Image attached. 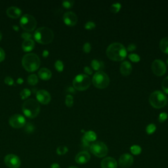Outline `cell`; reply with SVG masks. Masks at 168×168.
<instances>
[{
    "label": "cell",
    "instance_id": "cell-42",
    "mask_svg": "<svg viewBox=\"0 0 168 168\" xmlns=\"http://www.w3.org/2000/svg\"><path fill=\"white\" fill-rule=\"evenodd\" d=\"M137 49V46L135 44H129L128 47H127V51H129V52H132V51L136 50Z\"/></svg>",
    "mask_w": 168,
    "mask_h": 168
},
{
    "label": "cell",
    "instance_id": "cell-35",
    "mask_svg": "<svg viewBox=\"0 0 168 168\" xmlns=\"http://www.w3.org/2000/svg\"><path fill=\"white\" fill-rule=\"evenodd\" d=\"M25 126V128H24V130L28 133H31L34 131V126L33 125L30 124V123H28V124H26L24 125Z\"/></svg>",
    "mask_w": 168,
    "mask_h": 168
},
{
    "label": "cell",
    "instance_id": "cell-50",
    "mask_svg": "<svg viewBox=\"0 0 168 168\" xmlns=\"http://www.w3.org/2000/svg\"><path fill=\"white\" fill-rule=\"evenodd\" d=\"M68 168H78V167H74V166H71V167H69Z\"/></svg>",
    "mask_w": 168,
    "mask_h": 168
},
{
    "label": "cell",
    "instance_id": "cell-19",
    "mask_svg": "<svg viewBox=\"0 0 168 168\" xmlns=\"http://www.w3.org/2000/svg\"><path fill=\"white\" fill-rule=\"evenodd\" d=\"M21 10L16 7H11L7 10V15H8L9 17L12 18V19H17V18L21 17Z\"/></svg>",
    "mask_w": 168,
    "mask_h": 168
},
{
    "label": "cell",
    "instance_id": "cell-25",
    "mask_svg": "<svg viewBox=\"0 0 168 168\" xmlns=\"http://www.w3.org/2000/svg\"><path fill=\"white\" fill-rule=\"evenodd\" d=\"M130 151L133 155H139V154L141 153L142 149H141V147L139 146V145H133L130 148Z\"/></svg>",
    "mask_w": 168,
    "mask_h": 168
},
{
    "label": "cell",
    "instance_id": "cell-29",
    "mask_svg": "<svg viewBox=\"0 0 168 168\" xmlns=\"http://www.w3.org/2000/svg\"><path fill=\"white\" fill-rule=\"evenodd\" d=\"M156 127L155 125L154 124H150L147 125L146 128V131L149 135H152V134H153L154 132L156 131Z\"/></svg>",
    "mask_w": 168,
    "mask_h": 168
},
{
    "label": "cell",
    "instance_id": "cell-12",
    "mask_svg": "<svg viewBox=\"0 0 168 168\" xmlns=\"http://www.w3.org/2000/svg\"><path fill=\"white\" fill-rule=\"evenodd\" d=\"M9 124L13 128L19 129L26 125V120L23 116L20 114H15L9 118Z\"/></svg>",
    "mask_w": 168,
    "mask_h": 168
},
{
    "label": "cell",
    "instance_id": "cell-30",
    "mask_svg": "<svg viewBox=\"0 0 168 168\" xmlns=\"http://www.w3.org/2000/svg\"><path fill=\"white\" fill-rule=\"evenodd\" d=\"M55 66L56 70H57L58 72H62L64 70V64L63 62L60 60H58L55 62Z\"/></svg>",
    "mask_w": 168,
    "mask_h": 168
},
{
    "label": "cell",
    "instance_id": "cell-45",
    "mask_svg": "<svg viewBox=\"0 0 168 168\" xmlns=\"http://www.w3.org/2000/svg\"><path fill=\"white\" fill-rule=\"evenodd\" d=\"M22 37L24 38V40H25V39H30L31 35L29 34L28 33H22Z\"/></svg>",
    "mask_w": 168,
    "mask_h": 168
},
{
    "label": "cell",
    "instance_id": "cell-31",
    "mask_svg": "<svg viewBox=\"0 0 168 168\" xmlns=\"http://www.w3.org/2000/svg\"><path fill=\"white\" fill-rule=\"evenodd\" d=\"M66 105L68 107H72L74 104V98L71 95H68L66 97L65 99Z\"/></svg>",
    "mask_w": 168,
    "mask_h": 168
},
{
    "label": "cell",
    "instance_id": "cell-2",
    "mask_svg": "<svg viewBox=\"0 0 168 168\" xmlns=\"http://www.w3.org/2000/svg\"><path fill=\"white\" fill-rule=\"evenodd\" d=\"M35 41L41 44H49L54 39V33L50 28L41 27L37 29L34 33Z\"/></svg>",
    "mask_w": 168,
    "mask_h": 168
},
{
    "label": "cell",
    "instance_id": "cell-36",
    "mask_svg": "<svg viewBox=\"0 0 168 168\" xmlns=\"http://www.w3.org/2000/svg\"><path fill=\"white\" fill-rule=\"evenodd\" d=\"M162 87L163 91H164L165 93L168 94V76L164 78V80H163Z\"/></svg>",
    "mask_w": 168,
    "mask_h": 168
},
{
    "label": "cell",
    "instance_id": "cell-20",
    "mask_svg": "<svg viewBox=\"0 0 168 168\" xmlns=\"http://www.w3.org/2000/svg\"><path fill=\"white\" fill-rule=\"evenodd\" d=\"M38 76L41 80H49L51 79V76H52V73L49 69L46 68H42L41 69H40L39 72H38Z\"/></svg>",
    "mask_w": 168,
    "mask_h": 168
},
{
    "label": "cell",
    "instance_id": "cell-5",
    "mask_svg": "<svg viewBox=\"0 0 168 168\" xmlns=\"http://www.w3.org/2000/svg\"><path fill=\"white\" fill-rule=\"evenodd\" d=\"M149 102L154 108H162L167 104V99L165 94L160 91H155L149 98Z\"/></svg>",
    "mask_w": 168,
    "mask_h": 168
},
{
    "label": "cell",
    "instance_id": "cell-10",
    "mask_svg": "<svg viewBox=\"0 0 168 168\" xmlns=\"http://www.w3.org/2000/svg\"><path fill=\"white\" fill-rule=\"evenodd\" d=\"M152 70L154 74L158 76H163L166 72V65L162 60L156 59L152 64Z\"/></svg>",
    "mask_w": 168,
    "mask_h": 168
},
{
    "label": "cell",
    "instance_id": "cell-51",
    "mask_svg": "<svg viewBox=\"0 0 168 168\" xmlns=\"http://www.w3.org/2000/svg\"><path fill=\"white\" fill-rule=\"evenodd\" d=\"M167 64H168V59H167Z\"/></svg>",
    "mask_w": 168,
    "mask_h": 168
},
{
    "label": "cell",
    "instance_id": "cell-32",
    "mask_svg": "<svg viewBox=\"0 0 168 168\" xmlns=\"http://www.w3.org/2000/svg\"><path fill=\"white\" fill-rule=\"evenodd\" d=\"M31 91L28 89H24L21 92V97L22 99L24 100L27 98L30 95Z\"/></svg>",
    "mask_w": 168,
    "mask_h": 168
},
{
    "label": "cell",
    "instance_id": "cell-13",
    "mask_svg": "<svg viewBox=\"0 0 168 168\" xmlns=\"http://www.w3.org/2000/svg\"><path fill=\"white\" fill-rule=\"evenodd\" d=\"M63 21L68 26H75L78 22V17L74 13L68 11L64 14Z\"/></svg>",
    "mask_w": 168,
    "mask_h": 168
},
{
    "label": "cell",
    "instance_id": "cell-17",
    "mask_svg": "<svg viewBox=\"0 0 168 168\" xmlns=\"http://www.w3.org/2000/svg\"><path fill=\"white\" fill-rule=\"evenodd\" d=\"M100 165L102 168H117L118 163L114 158L107 157L101 161Z\"/></svg>",
    "mask_w": 168,
    "mask_h": 168
},
{
    "label": "cell",
    "instance_id": "cell-1",
    "mask_svg": "<svg viewBox=\"0 0 168 168\" xmlns=\"http://www.w3.org/2000/svg\"><path fill=\"white\" fill-rule=\"evenodd\" d=\"M106 53L107 57L114 61H122L127 57V49L124 45L118 42L110 45Z\"/></svg>",
    "mask_w": 168,
    "mask_h": 168
},
{
    "label": "cell",
    "instance_id": "cell-48",
    "mask_svg": "<svg viewBox=\"0 0 168 168\" xmlns=\"http://www.w3.org/2000/svg\"><path fill=\"white\" fill-rule=\"evenodd\" d=\"M49 53V52H48V51H44V57H48V54H49V53Z\"/></svg>",
    "mask_w": 168,
    "mask_h": 168
},
{
    "label": "cell",
    "instance_id": "cell-9",
    "mask_svg": "<svg viewBox=\"0 0 168 168\" xmlns=\"http://www.w3.org/2000/svg\"><path fill=\"white\" fill-rule=\"evenodd\" d=\"M89 150L93 155L98 158H102L108 154V147L104 143L95 142L91 145Z\"/></svg>",
    "mask_w": 168,
    "mask_h": 168
},
{
    "label": "cell",
    "instance_id": "cell-14",
    "mask_svg": "<svg viewBox=\"0 0 168 168\" xmlns=\"http://www.w3.org/2000/svg\"><path fill=\"white\" fill-rule=\"evenodd\" d=\"M37 101L43 104H48L51 101V97L50 93L46 90H39L36 93Z\"/></svg>",
    "mask_w": 168,
    "mask_h": 168
},
{
    "label": "cell",
    "instance_id": "cell-4",
    "mask_svg": "<svg viewBox=\"0 0 168 168\" xmlns=\"http://www.w3.org/2000/svg\"><path fill=\"white\" fill-rule=\"evenodd\" d=\"M22 63L26 70L32 72L39 68L40 66V59L39 57L34 53H28L22 58Z\"/></svg>",
    "mask_w": 168,
    "mask_h": 168
},
{
    "label": "cell",
    "instance_id": "cell-47",
    "mask_svg": "<svg viewBox=\"0 0 168 168\" xmlns=\"http://www.w3.org/2000/svg\"><path fill=\"white\" fill-rule=\"evenodd\" d=\"M17 82H18V84H22V83H23V80H22V78H19V79H18V80H17Z\"/></svg>",
    "mask_w": 168,
    "mask_h": 168
},
{
    "label": "cell",
    "instance_id": "cell-37",
    "mask_svg": "<svg viewBox=\"0 0 168 168\" xmlns=\"http://www.w3.org/2000/svg\"><path fill=\"white\" fill-rule=\"evenodd\" d=\"M74 1L72 0H69V1H64L62 2V6L66 9H70L73 7Z\"/></svg>",
    "mask_w": 168,
    "mask_h": 168
},
{
    "label": "cell",
    "instance_id": "cell-7",
    "mask_svg": "<svg viewBox=\"0 0 168 168\" xmlns=\"http://www.w3.org/2000/svg\"><path fill=\"white\" fill-rule=\"evenodd\" d=\"M92 82L93 86L98 89H105L108 86L110 79L108 76L103 71H99L94 74Z\"/></svg>",
    "mask_w": 168,
    "mask_h": 168
},
{
    "label": "cell",
    "instance_id": "cell-11",
    "mask_svg": "<svg viewBox=\"0 0 168 168\" xmlns=\"http://www.w3.org/2000/svg\"><path fill=\"white\" fill-rule=\"evenodd\" d=\"M5 165L9 168H19L21 165L20 158L15 154H7L4 158Z\"/></svg>",
    "mask_w": 168,
    "mask_h": 168
},
{
    "label": "cell",
    "instance_id": "cell-16",
    "mask_svg": "<svg viewBox=\"0 0 168 168\" xmlns=\"http://www.w3.org/2000/svg\"><path fill=\"white\" fill-rule=\"evenodd\" d=\"M91 156L87 151H82L76 156L75 161L78 164H84L90 160Z\"/></svg>",
    "mask_w": 168,
    "mask_h": 168
},
{
    "label": "cell",
    "instance_id": "cell-38",
    "mask_svg": "<svg viewBox=\"0 0 168 168\" xmlns=\"http://www.w3.org/2000/svg\"><path fill=\"white\" fill-rule=\"evenodd\" d=\"M84 27L86 30H92L96 27V24L93 21H89L86 22Z\"/></svg>",
    "mask_w": 168,
    "mask_h": 168
},
{
    "label": "cell",
    "instance_id": "cell-21",
    "mask_svg": "<svg viewBox=\"0 0 168 168\" xmlns=\"http://www.w3.org/2000/svg\"><path fill=\"white\" fill-rule=\"evenodd\" d=\"M35 44L32 39H25L22 44V48L25 52H30L34 48Z\"/></svg>",
    "mask_w": 168,
    "mask_h": 168
},
{
    "label": "cell",
    "instance_id": "cell-44",
    "mask_svg": "<svg viewBox=\"0 0 168 168\" xmlns=\"http://www.w3.org/2000/svg\"><path fill=\"white\" fill-rule=\"evenodd\" d=\"M5 51H3V49L0 48V62H2L4 59H5Z\"/></svg>",
    "mask_w": 168,
    "mask_h": 168
},
{
    "label": "cell",
    "instance_id": "cell-52",
    "mask_svg": "<svg viewBox=\"0 0 168 168\" xmlns=\"http://www.w3.org/2000/svg\"><path fill=\"white\" fill-rule=\"evenodd\" d=\"M167 101H168V100H167Z\"/></svg>",
    "mask_w": 168,
    "mask_h": 168
},
{
    "label": "cell",
    "instance_id": "cell-49",
    "mask_svg": "<svg viewBox=\"0 0 168 168\" xmlns=\"http://www.w3.org/2000/svg\"><path fill=\"white\" fill-rule=\"evenodd\" d=\"M1 37H2V34H1V32H0V41H1Z\"/></svg>",
    "mask_w": 168,
    "mask_h": 168
},
{
    "label": "cell",
    "instance_id": "cell-24",
    "mask_svg": "<svg viewBox=\"0 0 168 168\" xmlns=\"http://www.w3.org/2000/svg\"><path fill=\"white\" fill-rule=\"evenodd\" d=\"M83 137L89 143L93 142V141H95L96 139H97V135L93 131H88L86 132Z\"/></svg>",
    "mask_w": 168,
    "mask_h": 168
},
{
    "label": "cell",
    "instance_id": "cell-26",
    "mask_svg": "<svg viewBox=\"0 0 168 168\" xmlns=\"http://www.w3.org/2000/svg\"><path fill=\"white\" fill-rule=\"evenodd\" d=\"M28 82L30 85H32V86H34V85L37 84L38 82V78L36 75L35 74H32L30 75L28 78Z\"/></svg>",
    "mask_w": 168,
    "mask_h": 168
},
{
    "label": "cell",
    "instance_id": "cell-34",
    "mask_svg": "<svg viewBox=\"0 0 168 168\" xmlns=\"http://www.w3.org/2000/svg\"><path fill=\"white\" fill-rule=\"evenodd\" d=\"M128 57L129 59L133 62H138L141 60L139 56L137 54H135V53H131V54L129 55Z\"/></svg>",
    "mask_w": 168,
    "mask_h": 168
},
{
    "label": "cell",
    "instance_id": "cell-41",
    "mask_svg": "<svg viewBox=\"0 0 168 168\" xmlns=\"http://www.w3.org/2000/svg\"><path fill=\"white\" fill-rule=\"evenodd\" d=\"M5 83L6 84H7L8 86H12V85L14 84V81H13V79L11 77H6L5 79Z\"/></svg>",
    "mask_w": 168,
    "mask_h": 168
},
{
    "label": "cell",
    "instance_id": "cell-8",
    "mask_svg": "<svg viewBox=\"0 0 168 168\" xmlns=\"http://www.w3.org/2000/svg\"><path fill=\"white\" fill-rule=\"evenodd\" d=\"M21 27L26 32H32L36 27L37 22L35 18L30 15H24L20 20Z\"/></svg>",
    "mask_w": 168,
    "mask_h": 168
},
{
    "label": "cell",
    "instance_id": "cell-18",
    "mask_svg": "<svg viewBox=\"0 0 168 168\" xmlns=\"http://www.w3.org/2000/svg\"><path fill=\"white\" fill-rule=\"evenodd\" d=\"M132 72V65L128 61H124L120 65V72L123 76L130 74Z\"/></svg>",
    "mask_w": 168,
    "mask_h": 168
},
{
    "label": "cell",
    "instance_id": "cell-46",
    "mask_svg": "<svg viewBox=\"0 0 168 168\" xmlns=\"http://www.w3.org/2000/svg\"><path fill=\"white\" fill-rule=\"evenodd\" d=\"M51 168H60V165L57 163H54L51 165Z\"/></svg>",
    "mask_w": 168,
    "mask_h": 168
},
{
    "label": "cell",
    "instance_id": "cell-43",
    "mask_svg": "<svg viewBox=\"0 0 168 168\" xmlns=\"http://www.w3.org/2000/svg\"><path fill=\"white\" fill-rule=\"evenodd\" d=\"M84 72L86 74V75H91L93 74V70L90 67L85 66L84 67Z\"/></svg>",
    "mask_w": 168,
    "mask_h": 168
},
{
    "label": "cell",
    "instance_id": "cell-6",
    "mask_svg": "<svg viewBox=\"0 0 168 168\" xmlns=\"http://www.w3.org/2000/svg\"><path fill=\"white\" fill-rule=\"evenodd\" d=\"M91 80L86 74L76 76L73 80V86L78 91H86L91 86Z\"/></svg>",
    "mask_w": 168,
    "mask_h": 168
},
{
    "label": "cell",
    "instance_id": "cell-15",
    "mask_svg": "<svg viewBox=\"0 0 168 168\" xmlns=\"http://www.w3.org/2000/svg\"><path fill=\"white\" fill-rule=\"evenodd\" d=\"M134 162L133 157L129 154H124L119 159V165L120 167L127 168L131 167Z\"/></svg>",
    "mask_w": 168,
    "mask_h": 168
},
{
    "label": "cell",
    "instance_id": "cell-28",
    "mask_svg": "<svg viewBox=\"0 0 168 168\" xmlns=\"http://www.w3.org/2000/svg\"><path fill=\"white\" fill-rule=\"evenodd\" d=\"M68 151V148L66 146H60L57 149V153L60 156L64 155Z\"/></svg>",
    "mask_w": 168,
    "mask_h": 168
},
{
    "label": "cell",
    "instance_id": "cell-22",
    "mask_svg": "<svg viewBox=\"0 0 168 168\" xmlns=\"http://www.w3.org/2000/svg\"><path fill=\"white\" fill-rule=\"evenodd\" d=\"M91 67L93 70L96 71H102L103 69L104 68V62L100 60H98L97 59H94L91 61Z\"/></svg>",
    "mask_w": 168,
    "mask_h": 168
},
{
    "label": "cell",
    "instance_id": "cell-40",
    "mask_svg": "<svg viewBox=\"0 0 168 168\" xmlns=\"http://www.w3.org/2000/svg\"><path fill=\"white\" fill-rule=\"evenodd\" d=\"M91 44L88 43V42H86V43L84 45V47H83V51H84L86 53H89L91 51Z\"/></svg>",
    "mask_w": 168,
    "mask_h": 168
},
{
    "label": "cell",
    "instance_id": "cell-27",
    "mask_svg": "<svg viewBox=\"0 0 168 168\" xmlns=\"http://www.w3.org/2000/svg\"><path fill=\"white\" fill-rule=\"evenodd\" d=\"M121 8H122V5L120 3H115L111 5L110 11L113 13H117L120 11Z\"/></svg>",
    "mask_w": 168,
    "mask_h": 168
},
{
    "label": "cell",
    "instance_id": "cell-3",
    "mask_svg": "<svg viewBox=\"0 0 168 168\" xmlns=\"http://www.w3.org/2000/svg\"><path fill=\"white\" fill-rule=\"evenodd\" d=\"M22 111L24 115L29 118H34L39 114L40 106L38 101L33 98L26 100L22 105Z\"/></svg>",
    "mask_w": 168,
    "mask_h": 168
},
{
    "label": "cell",
    "instance_id": "cell-39",
    "mask_svg": "<svg viewBox=\"0 0 168 168\" xmlns=\"http://www.w3.org/2000/svg\"><path fill=\"white\" fill-rule=\"evenodd\" d=\"M167 117H168V115H167V113H165V112L161 113V114H160V115H159L158 121L161 123L164 122L167 119Z\"/></svg>",
    "mask_w": 168,
    "mask_h": 168
},
{
    "label": "cell",
    "instance_id": "cell-23",
    "mask_svg": "<svg viewBox=\"0 0 168 168\" xmlns=\"http://www.w3.org/2000/svg\"><path fill=\"white\" fill-rule=\"evenodd\" d=\"M160 49L163 53L168 54V37H165L160 42Z\"/></svg>",
    "mask_w": 168,
    "mask_h": 168
},
{
    "label": "cell",
    "instance_id": "cell-33",
    "mask_svg": "<svg viewBox=\"0 0 168 168\" xmlns=\"http://www.w3.org/2000/svg\"><path fill=\"white\" fill-rule=\"evenodd\" d=\"M90 143L88 142L86 139H85L84 137L82 138V147L83 149L84 150H86V151H87L86 150H88L89 149V148H90Z\"/></svg>",
    "mask_w": 168,
    "mask_h": 168
}]
</instances>
